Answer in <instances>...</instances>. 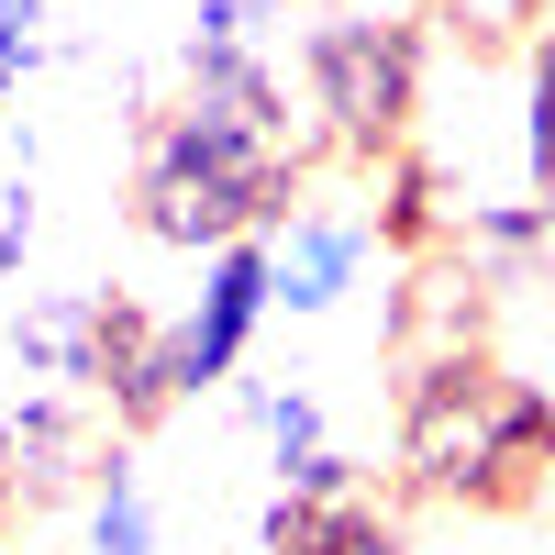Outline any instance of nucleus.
Instances as JSON below:
<instances>
[{
    "instance_id": "obj_1",
    "label": "nucleus",
    "mask_w": 555,
    "mask_h": 555,
    "mask_svg": "<svg viewBox=\"0 0 555 555\" xmlns=\"http://www.w3.org/2000/svg\"><path fill=\"white\" fill-rule=\"evenodd\" d=\"M311 156L322 133L289 112L267 56H190L178 101L145 112V145H133V222L156 245L222 256L289 222V190L311 178Z\"/></svg>"
},
{
    "instance_id": "obj_2",
    "label": "nucleus",
    "mask_w": 555,
    "mask_h": 555,
    "mask_svg": "<svg viewBox=\"0 0 555 555\" xmlns=\"http://www.w3.org/2000/svg\"><path fill=\"white\" fill-rule=\"evenodd\" d=\"M400 478L423 500L512 512L555 478V389L500 366H400Z\"/></svg>"
},
{
    "instance_id": "obj_3",
    "label": "nucleus",
    "mask_w": 555,
    "mask_h": 555,
    "mask_svg": "<svg viewBox=\"0 0 555 555\" xmlns=\"http://www.w3.org/2000/svg\"><path fill=\"white\" fill-rule=\"evenodd\" d=\"M300 78H311L322 156L378 167V156L411 145V112H423V23H400V12H322L300 34Z\"/></svg>"
},
{
    "instance_id": "obj_4",
    "label": "nucleus",
    "mask_w": 555,
    "mask_h": 555,
    "mask_svg": "<svg viewBox=\"0 0 555 555\" xmlns=\"http://www.w3.org/2000/svg\"><path fill=\"white\" fill-rule=\"evenodd\" d=\"M267 311H278V278H267V234H245V245H222V256L201 267V300L167 322V366H178V400L234 378V366L256 356V334H267Z\"/></svg>"
},
{
    "instance_id": "obj_5",
    "label": "nucleus",
    "mask_w": 555,
    "mask_h": 555,
    "mask_svg": "<svg viewBox=\"0 0 555 555\" xmlns=\"http://www.w3.org/2000/svg\"><path fill=\"white\" fill-rule=\"evenodd\" d=\"M489 278L455 256V245H434V256H411V278H400V300H389V356L400 366H478V345H489Z\"/></svg>"
},
{
    "instance_id": "obj_6",
    "label": "nucleus",
    "mask_w": 555,
    "mask_h": 555,
    "mask_svg": "<svg viewBox=\"0 0 555 555\" xmlns=\"http://www.w3.org/2000/svg\"><path fill=\"white\" fill-rule=\"evenodd\" d=\"M101 455H112V444H101V400H89V389H34L12 423H0V478H12L23 512L89 489V478H101Z\"/></svg>"
},
{
    "instance_id": "obj_7",
    "label": "nucleus",
    "mask_w": 555,
    "mask_h": 555,
    "mask_svg": "<svg viewBox=\"0 0 555 555\" xmlns=\"http://www.w3.org/2000/svg\"><path fill=\"white\" fill-rule=\"evenodd\" d=\"M378 256H389V245H378V222H366V211H289V222L267 234L278 311H300V322H311V311H334Z\"/></svg>"
},
{
    "instance_id": "obj_8",
    "label": "nucleus",
    "mask_w": 555,
    "mask_h": 555,
    "mask_svg": "<svg viewBox=\"0 0 555 555\" xmlns=\"http://www.w3.org/2000/svg\"><path fill=\"white\" fill-rule=\"evenodd\" d=\"M89 400H101L122 434H145L156 411L178 400V366H167V322H156L145 300H122V289H101V378H89Z\"/></svg>"
},
{
    "instance_id": "obj_9",
    "label": "nucleus",
    "mask_w": 555,
    "mask_h": 555,
    "mask_svg": "<svg viewBox=\"0 0 555 555\" xmlns=\"http://www.w3.org/2000/svg\"><path fill=\"white\" fill-rule=\"evenodd\" d=\"M256 555H400V522H389L366 489H345V500H300V489H278L267 522H256Z\"/></svg>"
},
{
    "instance_id": "obj_10",
    "label": "nucleus",
    "mask_w": 555,
    "mask_h": 555,
    "mask_svg": "<svg viewBox=\"0 0 555 555\" xmlns=\"http://www.w3.org/2000/svg\"><path fill=\"white\" fill-rule=\"evenodd\" d=\"M12 356L34 366L44 389H89V378H101V289L23 300V322H12Z\"/></svg>"
},
{
    "instance_id": "obj_11",
    "label": "nucleus",
    "mask_w": 555,
    "mask_h": 555,
    "mask_svg": "<svg viewBox=\"0 0 555 555\" xmlns=\"http://www.w3.org/2000/svg\"><path fill=\"white\" fill-rule=\"evenodd\" d=\"M455 211H467V201H444V178L411 156V145L378 156V211H366V222H378L389 256H434V245H455Z\"/></svg>"
},
{
    "instance_id": "obj_12",
    "label": "nucleus",
    "mask_w": 555,
    "mask_h": 555,
    "mask_svg": "<svg viewBox=\"0 0 555 555\" xmlns=\"http://www.w3.org/2000/svg\"><path fill=\"white\" fill-rule=\"evenodd\" d=\"M78 555H156V500H145V467L112 444L101 478H89V544Z\"/></svg>"
},
{
    "instance_id": "obj_13",
    "label": "nucleus",
    "mask_w": 555,
    "mask_h": 555,
    "mask_svg": "<svg viewBox=\"0 0 555 555\" xmlns=\"http://www.w3.org/2000/svg\"><path fill=\"white\" fill-rule=\"evenodd\" d=\"M522 178L533 201H555V44L522 56Z\"/></svg>"
},
{
    "instance_id": "obj_14",
    "label": "nucleus",
    "mask_w": 555,
    "mask_h": 555,
    "mask_svg": "<svg viewBox=\"0 0 555 555\" xmlns=\"http://www.w3.org/2000/svg\"><path fill=\"white\" fill-rule=\"evenodd\" d=\"M444 23H455V34H478V44H512V34L544 23V0H444Z\"/></svg>"
},
{
    "instance_id": "obj_15",
    "label": "nucleus",
    "mask_w": 555,
    "mask_h": 555,
    "mask_svg": "<svg viewBox=\"0 0 555 555\" xmlns=\"http://www.w3.org/2000/svg\"><path fill=\"white\" fill-rule=\"evenodd\" d=\"M34 23H44V0H0V122H12V89L34 67Z\"/></svg>"
},
{
    "instance_id": "obj_16",
    "label": "nucleus",
    "mask_w": 555,
    "mask_h": 555,
    "mask_svg": "<svg viewBox=\"0 0 555 555\" xmlns=\"http://www.w3.org/2000/svg\"><path fill=\"white\" fill-rule=\"evenodd\" d=\"M34 256V178H12V190H0V278H12Z\"/></svg>"
},
{
    "instance_id": "obj_17",
    "label": "nucleus",
    "mask_w": 555,
    "mask_h": 555,
    "mask_svg": "<svg viewBox=\"0 0 555 555\" xmlns=\"http://www.w3.org/2000/svg\"><path fill=\"white\" fill-rule=\"evenodd\" d=\"M12 512H23V500H12V478H0V533H12Z\"/></svg>"
},
{
    "instance_id": "obj_18",
    "label": "nucleus",
    "mask_w": 555,
    "mask_h": 555,
    "mask_svg": "<svg viewBox=\"0 0 555 555\" xmlns=\"http://www.w3.org/2000/svg\"><path fill=\"white\" fill-rule=\"evenodd\" d=\"M544 44H555V0H544Z\"/></svg>"
},
{
    "instance_id": "obj_19",
    "label": "nucleus",
    "mask_w": 555,
    "mask_h": 555,
    "mask_svg": "<svg viewBox=\"0 0 555 555\" xmlns=\"http://www.w3.org/2000/svg\"><path fill=\"white\" fill-rule=\"evenodd\" d=\"M334 12H356V0H334Z\"/></svg>"
},
{
    "instance_id": "obj_20",
    "label": "nucleus",
    "mask_w": 555,
    "mask_h": 555,
    "mask_svg": "<svg viewBox=\"0 0 555 555\" xmlns=\"http://www.w3.org/2000/svg\"><path fill=\"white\" fill-rule=\"evenodd\" d=\"M278 12H289V0H278Z\"/></svg>"
}]
</instances>
